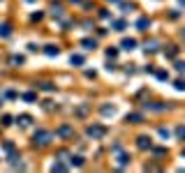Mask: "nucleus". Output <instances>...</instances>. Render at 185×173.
<instances>
[{
  "mask_svg": "<svg viewBox=\"0 0 185 173\" xmlns=\"http://www.w3.org/2000/svg\"><path fill=\"white\" fill-rule=\"evenodd\" d=\"M49 139H51V134H46V132L35 134V141H37V143H42V146H44V143H49Z\"/></svg>",
  "mask_w": 185,
  "mask_h": 173,
  "instance_id": "f257e3e1",
  "label": "nucleus"
},
{
  "mask_svg": "<svg viewBox=\"0 0 185 173\" xmlns=\"http://www.w3.org/2000/svg\"><path fill=\"white\" fill-rule=\"evenodd\" d=\"M88 134H90V136H102L104 129L102 127H90V129H88Z\"/></svg>",
  "mask_w": 185,
  "mask_h": 173,
  "instance_id": "f03ea898",
  "label": "nucleus"
},
{
  "mask_svg": "<svg viewBox=\"0 0 185 173\" xmlns=\"http://www.w3.org/2000/svg\"><path fill=\"white\" fill-rule=\"evenodd\" d=\"M0 35H3V37H9V26H7V23L0 26Z\"/></svg>",
  "mask_w": 185,
  "mask_h": 173,
  "instance_id": "7ed1b4c3",
  "label": "nucleus"
},
{
  "mask_svg": "<svg viewBox=\"0 0 185 173\" xmlns=\"http://www.w3.org/2000/svg\"><path fill=\"white\" fill-rule=\"evenodd\" d=\"M123 46H125V49L130 51L132 46H136V42H134V39H125V42H123Z\"/></svg>",
  "mask_w": 185,
  "mask_h": 173,
  "instance_id": "20e7f679",
  "label": "nucleus"
},
{
  "mask_svg": "<svg viewBox=\"0 0 185 173\" xmlns=\"http://www.w3.org/2000/svg\"><path fill=\"white\" fill-rule=\"evenodd\" d=\"M46 53H49V56H58V49L56 46H46Z\"/></svg>",
  "mask_w": 185,
  "mask_h": 173,
  "instance_id": "39448f33",
  "label": "nucleus"
},
{
  "mask_svg": "<svg viewBox=\"0 0 185 173\" xmlns=\"http://www.w3.org/2000/svg\"><path fill=\"white\" fill-rule=\"evenodd\" d=\"M139 146H141V148H146V146H151V141H148L146 136H141V139H139Z\"/></svg>",
  "mask_w": 185,
  "mask_h": 173,
  "instance_id": "423d86ee",
  "label": "nucleus"
},
{
  "mask_svg": "<svg viewBox=\"0 0 185 173\" xmlns=\"http://www.w3.org/2000/svg\"><path fill=\"white\" fill-rule=\"evenodd\" d=\"M19 120H21V125H30V116H21Z\"/></svg>",
  "mask_w": 185,
  "mask_h": 173,
  "instance_id": "0eeeda50",
  "label": "nucleus"
},
{
  "mask_svg": "<svg viewBox=\"0 0 185 173\" xmlns=\"http://www.w3.org/2000/svg\"><path fill=\"white\" fill-rule=\"evenodd\" d=\"M21 62H23L21 56H14V58H12V65H21Z\"/></svg>",
  "mask_w": 185,
  "mask_h": 173,
  "instance_id": "6e6552de",
  "label": "nucleus"
},
{
  "mask_svg": "<svg viewBox=\"0 0 185 173\" xmlns=\"http://www.w3.org/2000/svg\"><path fill=\"white\" fill-rule=\"evenodd\" d=\"M72 62H74V65H81L83 58H81V56H72Z\"/></svg>",
  "mask_w": 185,
  "mask_h": 173,
  "instance_id": "1a4fd4ad",
  "label": "nucleus"
},
{
  "mask_svg": "<svg viewBox=\"0 0 185 173\" xmlns=\"http://www.w3.org/2000/svg\"><path fill=\"white\" fill-rule=\"evenodd\" d=\"M176 88L178 90H185V81H176Z\"/></svg>",
  "mask_w": 185,
  "mask_h": 173,
  "instance_id": "9d476101",
  "label": "nucleus"
},
{
  "mask_svg": "<svg viewBox=\"0 0 185 173\" xmlns=\"http://www.w3.org/2000/svg\"><path fill=\"white\" fill-rule=\"evenodd\" d=\"M178 136H181V139H185V127H181V129H178Z\"/></svg>",
  "mask_w": 185,
  "mask_h": 173,
  "instance_id": "9b49d317",
  "label": "nucleus"
}]
</instances>
